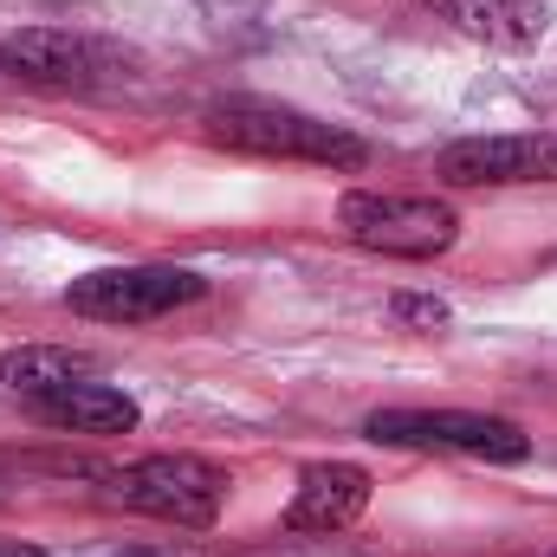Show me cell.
<instances>
[{
    "label": "cell",
    "instance_id": "cell-1",
    "mask_svg": "<svg viewBox=\"0 0 557 557\" xmlns=\"http://www.w3.org/2000/svg\"><path fill=\"white\" fill-rule=\"evenodd\" d=\"M201 137L240 156H273V162H318V169H363L370 143L344 124H324L311 111H292L273 98H227L201 117Z\"/></svg>",
    "mask_w": 557,
    "mask_h": 557
},
{
    "label": "cell",
    "instance_id": "cell-2",
    "mask_svg": "<svg viewBox=\"0 0 557 557\" xmlns=\"http://www.w3.org/2000/svg\"><path fill=\"white\" fill-rule=\"evenodd\" d=\"M337 227L389 260H434L460 240V214L434 195H376V188H350L337 201Z\"/></svg>",
    "mask_w": 557,
    "mask_h": 557
},
{
    "label": "cell",
    "instance_id": "cell-3",
    "mask_svg": "<svg viewBox=\"0 0 557 557\" xmlns=\"http://www.w3.org/2000/svg\"><path fill=\"white\" fill-rule=\"evenodd\" d=\"M111 493L124 506L149 512V519H162V525L201 532L227 506V473L214 460H201V454H143V460L111 473Z\"/></svg>",
    "mask_w": 557,
    "mask_h": 557
},
{
    "label": "cell",
    "instance_id": "cell-4",
    "mask_svg": "<svg viewBox=\"0 0 557 557\" xmlns=\"http://www.w3.org/2000/svg\"><path fill=\"white\" fill-rule=\"evenodd\" d=\"M376 447H428V454H473L519 467L532 460V434L506 416H473V409H376L363 421Z\"/></svg>",
    "mask_w": 557,
    "mask_h": 557
},
{
    "label": "cell",
    "instance_id": "cell-5",
    "mask_svg": "<svg viewBox=\"0 0 557 557\" xmlns=\"http://www.w3.org/2000/svg\"><path fill=\"white\" fill-rule=\"evenodd\" d=\"M201 292H208V278L195 267H104V273L72 278L65 305L98 324H149V318L195 305Z\"/></svg>",
    "mask_w": 557,
    "mask_h": 557
},
{
    "label": "cell",
    "instance_id": "cell-6",
    "mask_svg": "<svg viewBox=\"0 0 557 557\" xmlns=\"http://www.w3.org/2000/svg\"><path fill=\"white\" fill-rule=\"evenodd\" d=\"M0 72L33 91H91L111 72V52L65 26H20L0 39Z\"/></svg>",
    "mask_w": 557,
    "mask_h": 557
},
{
    "label": "cell",
    "instance_id": "cell-7",
    "mask_svg": "<svg viewBox=\"0 0 557 557\" xmlns=\"http://www.w3.org/2000/svg\"><path fill=\"white\" fill-rule=\"evenodd\" d=\"M434 175L447 188H519V182H557V137H460L434 156Z\"/></svg>",
    "mask_w": 557,
    "mask_h": 557
},
{
    "label": "cell",
    "instance_id": "cell-8",
    "mask_svg": "<svg viewBox=\"0 0 557 557\" xmlns=\"http://www.w3.org/2000/svg\"><path fill=\"white\" fill-rule=\"evenodd\" d=\"M370 473L357 460H311L298 473V493L285 506V525L305 532V539H331V532H350L363 512H370Z\"/></svg>",
    "mask_w": 557,
    "mask_h": 557
},
{
    "label": "cell",
    "instance_id": "cell-9",
    "mask_svg": "<svg viewBox=\"0 0 557 557\" xmlns=\"http://www.w3.org/2000/svg\"><path fill=\"white\" fill-rule=\"evenodd\" d=\"M434 20H447L454 33H467L480 46H506V52H525L545 39L539 0H434Z\"/></svg>",
    "mask_w": 557,
    "mask_h": 557
},
{
    "label": "cell",
    "instance_id": "cell-10",
    "mask_svg": "<svg viewBox=\"0 0 557 557\" xmlns=\"http://www.w3.org/2000/svg\"><path fill=\"white\" fill-rule=\"evenodd\" d=\"M33 416L59 434H131L137 428V403L111 383H65L52 396H33Z\"/></svg>",
    "mask_w": 557,
    "mask_h": 557
},
{
    "label": "cell",
    "instance_id": "cell-11",
    "mask_svg": "<svg viewBox=\"0 0 557 557\" xmlns=\"http://www.w3.org/2000/svg\"><path fill=\"white\" fill-rule=\"evenodd\" d=\"M98 376V363L91 357H78V350H59V344H20V350H7L0 357V383L13 389V396H52V389H65V383H91Z\"/></svg>",
    "mask_w": 557,
    "mask_h": 557
},
{
    "label": "cell",
    "instance_id": "cell-12",
    "mask_svg": "<svg viewBox=\"0 0 557 557\" xmlns=\"http://www.w3.org/2000/svg\"><path fill=\"white\" fill-rule=\"evenodd\" d=\"M389 311H396V318H409V324H447V305H441V298H409V292H403Z\"/></svg>",
    "mask_w": 557,
    "mask_h": 557
},
{
    "label": "cell",
    "instance_id": "cell-13",
    "mask_svg": "<svg viewBox=\"0 0 557 557\" xmlns=\"http://www.w3.org/2000/svg\"><path fill=\"white\" fill-rule=\"evenodd\" d=\"M0 557H46L39 545H13V539H0Z\"/></svg>",
    "mask_w": 557,
    "mask_h": 557
},
{
    "label": "cell",
    "instance_id": "cell-14",
    "mask_svg": "<svg viewBox=\"0 0 557 557\" xmlns=\"http://www.w3.org/2000/svg\"><path fill=\"white\" fill-rule=\"evenodd\" d=\"M124 557H169V552H124Z\"/></svg>",
    "mask_w": 557,
    "mask_h": 557
},
{
    "label": "cell",
    "instance_id": "cell-15",
    "mask_svg": "<svg viewBox=\"0 0 557 557\" xmlns=\"http://www.w3.org/2000/svg\"><path fill=\"white\" fill-rule=\"evenodd\" d=\"M552 557H557V552H552Z\"/></svg>",
    "mask_w": 557,
    "mask_h": 557
}]
</instances>
